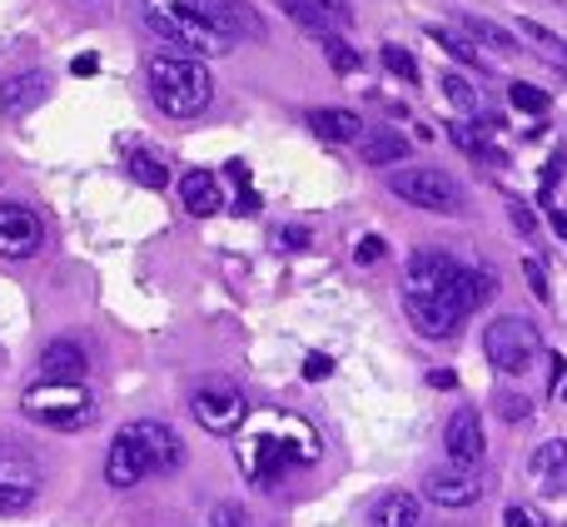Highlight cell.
I'll return each instance as SVG.
<instances>
[{
  "instance_id": "1",
  "label": "cell",
  "mask_w": 567,
  "mask_h": 527,
  "mask_svg": "<svg viewBox=\"0 0 567 527\" xmlns=\"http://www.w3.org/2000/svg\"><path fill=\"white\" fill-rule=\"evenodd\" d=\"M185 463V443L155 418H140L130 428L115 433L105 453V483L110 488H135L140 478H155V473H175Z\"/></svg>"
},
{
  "instance_id": "2",
  "label": "cell",
  "mask_w": 567,
  "mask_h": 527,
  "mask_svg": "<svg viewBox=\"0 0 567 527\" xmlns=\"http://www.w3.org/2000/svg\"><path fill=\"white\" fill-rule=\"evenodd\" d=\"M150 95H155V105L165 110V115L195 120V115H205L209 100H215V80L189 55H155L150 60Z\"/></svg>"
},
{
  "instance_id": "3",
  "label": "cell",
  "mask_w": 567,
  "mask_h": 527,
  "mask_svg": "<svg viewBox=\"0 0 567 527\" xmlns=\"http://www.w3.org/2000/svg\"><path fill=\"white\" fill-rule=\"evenodd\" d=\"M145 20L155 35H165L169 45H179V55H189V60H215V55H229V50H235V35L215 30L189 6H179V0H145Z\"/></svg>"
},
{
  "instance_id": "4",
  "label": "cell",
  "mask_w": 567,
  "mask_h": 527,
  "mask_svg": "<svg viewBox=\"0 0 567 527\" xmlns=\"http://www.w3.org/2000/svg\"><path fill=\"white\" fill-rule=\"evenodd\" d=\"M20 409H25V418L45 423V428H60V433L90 428V423H95V413H100L95 399H90L80 383H45V379H40L35 389H25Z\"/></svg>"
},
{
  "instance_id": "5",
  "label": "cell",
  "mask_w": 567,
  "mask_h": 527,
  "mask_svg": "<svg viewBox=\"0 0 567 527\" xmlns=\"http://www.w3.org/2000/svg\"><path fill=\"white\" fill-rule=\"evenodd\" d=\"M389 195H399L403 205L429 209V215H458L463 209V195H458V185H453V175H443V169H433V165L399 169V175L389 179Z\"/></svg>"
},
{
  "instance_id": "6",
  "label": "cell",
  "mask_w": 567,
  "mask_h": 527,
  "mask_svg": "<svg viewBox=\"0 0 567 527\" xmlns=\"http://www.w3.org/2000/svg\"><path fill=\"white\" fill-rule=\"evenodd\" d=\"M189 413H195V423L205 433H215V438H229V433L245 428L249 399L235 389V383H199V389L189 393Z\"/></svg>"
},
{
  "instance_id": "7",
  "label": "cell",
  "mask_w": 567,
  "mask_h": 527,
  "mask_svg": "<svg viewBox=\"0 0 567 527\" xmlns=\"http://www.w3.org/2000/svg\"><path fill=\"white\" fill-rule=\"evenodd\" d=\"M483 349H488L493 369L503 373H523L533 363V353H538V329H533L528 319H493L488 333H483Z\"/></svg>"
},
{
  "instance_id": "8",
  "label": "cell",
  "mask_w": 567,
  "mask_h": 527,
  "mask_svg": "<svg viewBox=\"0 0 567 527\" xmlns=\"http://www.w3.org/2000/svg\"><path fill=\"white\" fill-rule=\"evenodd\" d=\"M45 245V225L30 205H0V255L6 259H30Z\"/></svg>"
},
{
  "instance_id": "9",
  "label": "cell",
  "mask_w": 567,
  "mask_h": 527,
  "mask_svg": "<svg viewBox=\"0 0 567 527\" xmlns=\"http://www.w3.org/2000/svg\"><path fill=\"white\" fill-rule=\"evenodd\" d=\"M443 448H449V458L458 463V468H478L483 453H488V438H483L478 409H468V403H458V409H453L449 428H443Z\"/></svg>"
},
{
  "instance_id": "10",
  "label": "cell",
  "mask_w": 567,
  "mask_h": 527,
  "mask_svg": "<svg viewBox=\"0 0 567 527\" xmlns=\"http://www.w3.org/2000/svg\"><path fill=\"white\" fill-rule=\"evenodd\" d=\"M423 493H429L439 508H473V503L483 498V478H478V468L449 463V468H433L429 478H423Z\"/></svg>"
},
{
  "instance_id": "11",
  "label": "cell",
  "mask_w": 567,
  "mask_h": 527,
  "mask_svg": "<svg viewBox=\"0 0 567 527\" xmlns=\"http://www.w3.org/2000/svg\"><path fill=\"white\" fill-rule=\"evenodd\" d=\"M458 269L463 264L453 255H443V249H419V255L403 264V293H443Z\"/></svg>"
},
{
  "instance_id": "12",
  "label": "cell",
  "mask_w": 567,
  "mask_h": 527,
  "mask_svg": "<svg viewBox=\"0 0 567 527\" xmlns=\"http://www.w3.org/2000/svg\"><path fill=\"white\" fill-rule=\"evenodd\" d=\"M35 463L16 448H0V513H20L35 498Z\"/></svg>"
},
{
  "instance_id": "13",
  "label": "cell",
  "mask_w": 567,
  "mask_h": 527,
  "mask_svg": "<svg viewBox=\"0 0 567 527\" xmlns=\"http://www.w3.org/2000/svg\"><path fill=\"white\" fill-rule=\"evenodd\" d=\"M409 323L423 339H449L463 329V319L453 313V303L443 293H409Z\"/></svg>"
},
{
  "instance_id": "14",
  "label": "cell",
  "mask_w": 567,
  "mask_h": 527,
  "mask_svg": "<svg viewBox=\"0 0 567 527\" xmlns=\"http://www.w3.org/2000/svg\"><path fill=\"white\" fill-rule=\"evenodd\" d=\"M498 293V273H488V269H458L449 279V289H443V299L453 303V313L458 319H468V313H478L483 303Z\"/></svg>"
},
{
  "instance_id": "15",
  "label": "cell",
  "mask_w": 567,
  "mask_h": 527,
  "mask_svg": "<svg viewBox=\"0 0 567 527\" xmlns=\"http://www.w3.org/2000/svg\"><path fill=\"white\" fill-rule=\"evenodd\" d=\"M279 6H284V16L309 30L313 40H333L339 25H349V10L329 6V0H279Z\"/></svg>"
},
{
  "instance_id": "16",
  "label": "cell",
  "mask_w": 567,
  "mask_h": 527,
  "mask_svg": "<svg viewBox=\"0 0 567 527\" xmlns=\"http://www.w3.org/2000/svg\"><path fill=\"white\" fill-rule=\"evenodd\" d=\"M90 373V353L75 339H55L40 353V379L45 383H80Z\"/></svg>"
},
{
  "instance_id": "17",
  "label": "cell",
  "mask_w": 567,
  "mask_h": 527,
  "mask_svg": "<svg viewBox=\"0 0 567 527\" xmlns=\"http://www.w3.org/2000/svg\"><path fill=\"white\" fill-rule=\"evenodd\" d=\"M45 95H50V80L40 75V70H20V75L0 80V110H6V115H25V110H35Z\"/></svg>"
},
{
  "instance_id": "18",
  "label": "cell",
  "mask_w": 567,
  "mask_h": 527,
  "mask_svg": "<svg viewBox=\"0 0 567 527\" xmlns=\"http://www.w3.org/2000/svg\"><path fill=\"white\" fill-rule=\"evenodd\" d=\"M179 205H185L195 219H209V215H219V205H225V189H219V179L209 175V169H189V175L179 179Z\"/></svg>"
},
{
  "instance_id": "19",
  "label": "cell",
  "mask_w": 567,
  "mask_h": 527,
  "mask_svg": "<svg viewBox=\"0 0 567 527\" xmlns=\"http://www.w3.org/2000/svg\"><path fill=\"white\" fill-rule=\"evenodd\" d=\"M369 527H423V503L413 498V493H403V488L383 493V498L373 503V513H369Z\"/></svg>"
},
{
  "instance_id": "20",
  "label": "cell",
  "mask_w": 567,
  "mask_h": 527,
  "mask_svg": "<svg viewBox=\"0 0 567 527\" xmlns=\"http://www.w3.org/2000/svg\"><path fill=\"white\" fill-rule=\"evenodd\" d=\"M309 130L329 145H343V140H359L363 135V120L353 110H309Z\"/></svg>"
},
{
  "instance_id": "21",
  "label": "cell",
  "mask_w": 567,
  "mask_h": 527,
  "mask_svg": "<svg viewBox=\"0 0 567 527\" xmlns=\"http://www.w3.org/2000/svg\"><path fill=\"white\" fill-rule=\"evenodd\" d=\"M409 149H413V145L399 135V130H373V135L363 140V159H369L373 169H379V165H399Z\"/></svg>"
},
{
  "instance_id": "22",
  "label": "cell",
  "mask_w": 567,
  "mask_h": 527,
  "mask_svg": "<svg viewBox=\"0 0 567 527\" xmlns=\"http://www.w3.org/2000/svg\"><path fill=\"white\" fill-rule=\"evenodd\" d=\"M533 478H558V473L567 468V443L563 438H548V443H538L533 448Z\"/></svg>"
},
{
  "instance_id": "23",
  "label": "cell",
  "mask_w": 567,
  "mask_h": 527,
  "mask_svg": "<svg viewBox=\"0 0 567 527\" xmlns=\"http://www.w3.org/2000/svg\"><path fill=\"white\" fill-rule=\"evenodd\" d=\"M125 169H130V179H140L145 189H165L169 185V169L159 165L155 155H145V149H135V155L125 159Z\"/></svg>"
},
{
  "instance_id": "24",
  "label": "cell",
  "mask_w": 567,
  "mask_h": 527,
  "mask_svg": "<svg viewBox=\"0 0 567 527\" xmlns=\"http://www.w3.org/2000/svg\"><path fill=\"white\" fill-rule=\"evenodd\" d=\"M508 100H513V110H523V115H543V110H548V90L528 85V80L508 85Z\"/></svg>"
},
{
  "instance_id": "25",
  "label": "cell",
  "mask_w": 567,
  "mask_h": 527,
  "mask_svg": "<svg viewBox=\"0 0 567 527\" xmlns=\"http://www.w3.org/2000/svg\"><path fill=\"white\" fill-rule=\"evenodd\" d=\"M458 25H463V30H473V35H478V40H483V45H498V50H513V35H508V30H503V25H493V20H478V16H463V20H458Z\"/></svg>"
},
{
  "instance_id": "26",
  "label": "cell",
  "mask_w": 567,
  "mask_h": 527,
  "mask_svg": "<svg viewBox=\"0 0 567 527\" xmlns=\"http://www.w3.org/2000/svg\"><path fill=\"white\" fill-rule=\"evenodd\" d=\"M443 95L458 105V115H478V90H473L463 75H449V80H443Z\"/></svg>"
},
{
  "instance_id": "27",
  "label": "cell",
  "mask_w": 567,
  "mask_h": 527,
  "mask_svg": "<svg viewBox=\"0 0 567 527\" xmlns=\"http://www.w3.org/2000/svg\"><path fill=\"white\" fill-rule=\"evenodd\" d=\"M379 60H383V65H389L399 80H419V60H413L403 45H383V50H379Z\"/></svg>"
},
{
  "instance_id": "28",
  "label": "cell",
  "mask_w": 567,
  "mask_h": 527,
  "mask_svg": "<svg viewBox=\"0 0 567 527\" xmlns=\"http://www.w3.org/2000/svg\"><path fill=\"white\" fill-rule=\"evenodd\" d=\"M323 55H329V65H333V70H359V50H353L349 40H339V35L323 40Z\"/></svg>"
},
{
  "instance_id": "29",
  "label": "cell",
  "mask_w": 567,
  "mask_h": 527,
  "mask_svg": "<svg viewBox=\"0 0 567 527\" xmlns=\"http://www.w3.org/2000/svg\"><path fill=\"white\" fill-rule=\"evenodd\" d=\"M508 219H513V229H518V235H528V239L538 235V215H533L518 195H508Z\"/></svg>"
},
{
  "instance_id": "30",
  "label": "cell",
  "mask_w": 567,
  "mask_h": 527,
  "mask_svg": "<svg viewBox=\"0 0 567 527\" xmlns=\"http://www.w3.org/2000/svg\"><path fill=\"white\" fill-rule=\"evenodd\" d=\"M498 413L508 423H523L533 413V399H523V393H498Z\"/></svg>"
},
{
  "instance_id": "31",
  "label": "cell",
  "mask_w": 567,
  "mask_h": 527,
  "mask_svg": "<svg viewBox=\"0 0 567 527\" xmlns=\"http://www.w3.org/2000/svg\"><path fill=\"white\" fill-rule=\"evenodd\" d=\"M429 35H433V40H439V45H443V50H453V55H458V60H468V65H483V60H478V50H473V45H468V40L449 35V30H429Z\"/></svg>"
},
{
  "instance_id": "32",
  "label": "cell",
  "mask_w": 567,
  "mask_h": 527,
  "mask_svg": "<svg viewBox=\"0 0 567 527\" xmlns=\"http://www.w3.org/2000/svg\"><path fill=\"white\" fill-rule=\"evenodd\" d=\"M523 273H528V289L543 299V293H548V269H543L538 259H528V264H523Z\"/></svg>"
},
{
  "instance_id": "33",
  "label": "cell",
  "mask_w": 567,
  "mask_h": 527,
  "mask_svg": "<svg viewBox=\"0 0 567 527\" xmlns=\"http://www.w3.org/2000/svg\"><path fill=\"white\" fill-rule=\"evenodd\" d=\"M353 259H359V264H373V259H383V239H379V235L359 239V249H353Z\"/></svg>"
},
{
  "instance_id": "34",
  "label": "cell",
  "mask_w": 567,
  "mask_h": 527,
  "mask_svg": "<svg viewBox=\"0 0 567 527\" xmlns=\"http://www.w3.org/2000/svg\"><path fill=\"white\" fill-rule=\"evenodd\" d=\"M503 523H508V527H548L538 513H528V508H508V518H503Z\"/></svg>"
},
{
  "instance_id": "35",
  "label": "cell",
  "mask_w": 567,
  "mask_h": 527,
  "mask_svg": "<svg viewBox=\"0 0 567 527\" xmlns=\"http://www.w3.org/2000/svg\"><path fill=\"white\" fill-rule=\"evenodd\" d=\"M333 373V359H323V353H313L309 363H303V379H329Z\"/></svg>"
},
{
  "instance_id": "36",
  "label": "cell",
  "mask_w": 567,
  "mask_h": 527,
  "mask_svg": "<svg viewBox=\"0 0 567 527\" xmlns=\"http://www.w3.org/2000/svg\"><path fill=\"white\" fill-rule=\"evenodd\" d=\"M215 527H245V518H239L235 503H225V508H215Z\"/></svg>"
},
{
  "instance_id": "37",
  "label": "cell",
  "mask_w": 567,
  "mask_h": 527,
  "mask_svg": "<svg viewBox=\"0 0 567 527\" xmlns=\"http://www.w3.org/2000/svg\"><path fill=\"white\" fill-rule=\"evenodd\" d=\"M429 383H433V389H458V373H449V369H433V373H429Z\"/></svg>"
},
{
  "instance_id": "38",
  "label": "cell",
  "mask_w": 567,
  "mask_h": 527,
  "mask_svg": "<svg viewBox=\"0 0 567 527\" xmlns=\"http://www.w3.org/2000/svg\"><path fill=\"white\" fill-rule=\"evenodd\" d=\"M284 245H289V249H309V229H284Z\"/></svg>"
},
{
  "instance_id": "39",
  "label": "cell",
  "mask_w": 567,
  "mask_h": 527,
  "mask_svg": "<svg viewBox=\"0 0 567 527\" xmlns=\"http://www.w3.org/2000/svg\"><path fill=\"white\" fill-rule=\"evenodd\" d=\"M100 60L95 55H75V75H90V70H95Z\"/></svg>"
},
{
  "instance_id": "40",
  "label": "cell",
  "mask_w": 567,
  "mask_h": 527,
  "mask_svg": "<svg viewBox=\"0 0 567 527\" xmlns=\"http://www.w3.org/2000/svg\"><path fill=\"white\" fill-rule=\"evenodd\" d=\"M548 219H553V229H558V235L567 239V215H563V209H553V215H548Z\"/></svg>"
},
{
  "instance_id": "41",
  "label": "cell",
  "mask_w": 567,
  "mask_h": 527,
  "mask_svg": "<svg viewBox=\"0 0 567 527\" xmlns=\"http://www.w3.org/2000/svg\"><path fill=\"white\" fill-rule=\"evenodd\" d=\"M563 399H567V383H563Z\"/></svg>"
}]
</instances>
